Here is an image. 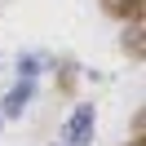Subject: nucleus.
<instances>
[{
	"mask_svg": "<svg viewBox=\"0 0 146 146\" xmlns=\"http://www.w3.org/2000/svg\"><path fill=\"white\" fill-rule=\"evenodd\" d=\"M36 98V80H18L5 98H0V119H22V111Z\"/></svg>",
	"mask_w": 146,
	"mask_h": 146,
	"instance_id": "obj_2",
	"label": "nucleus"
},
{
	"mask_svg": "<svg viewBox=\"0 0 146 146\" xmlns=\"http://www.w3.org/2000/svg\"><path fill=\"white\" fill-rule=\"evenodd\" d=\"M58 89H62V93H71V89H75V62H62V75H58Z\"/></svg>",
	"mask_w": 146,
	"mask_h": 146,
	"instance_id": "obj_6",
	"label": "nucleus"
},
{
	"mask_svg": "<svg viewBox=\"0 0 146 146\" xmlns=\"http://www.w3.org/2000/svg\"><path fill=\"white\" fill-rule=\"evenodd\" d=\"M0 124H5V119H0Z\"/></svg>",
	"mask_w": 146,
	"mask_h": 146,
	"instance_id": "obj_8",
	"label": "nucleus"
},
{
	"mask_svg": "<svg viewBox=\"0 0 146 146\" xmlns=\"http://www.w3.org/2000/svg\"><path fill=\"white\" fill-rule=\"evenodd\" d=\"M106 18H119V22H142V9L146 0H98Z\"/></svg>",
	"mask_w": 146,
	"mask_h": 146,
	"instance_id": "obj_3",
	"label": "nucleus"
},
{
	"mask_svg": "<svg viewBox=\"0 0 146 146\" xmlns=\"http://www.w3.org/2000/svg\"><path fill=\"white\" fill-rule=\"evenodd\" d=\"M119 44H124V53L133 58V62H142V58H146V27H142V22H128Z\"/></svg>",
	"mask_w": 146,
	"mask_h": 146,
	"instance_id": "obj_4",
	"label": "nucleus"
},
{
	"mask_svg": "<svg viewBox=\"0 0 146 146\" xmlns=\"http://www.w3.org/2000/svg\"><path fill=\"white\" fill-rule=\"evenodd\" d=\"M128 146H146V142H142V137H133V142H128Z\"/></svg>",
	"mask_w": 146,
	"mask_h": 146,
	"instance_id": "obj_7",
	"label": "nucleus"
},
{
	"mask_svg": "<svg viewBox=\"0 0 146 146\" xmlns=\"http://www.w3.org/2000/svg\"><path fill=\"white\" fill-rule=\"evenodd\" d=\"M18 75H22V80H36V75H40V58L36 53H22L18 58Z\"/></svg>",
	"mask_w": 146,
	"mask_h": 146,
	"instance_id": "obj_5",
	"label": "nucleus"
},
{
	"mask_svg": "<svg viewBox=\"0 0 146 146\" xmlns=\"http://www.w3.org/2000/svg\"><path fill=\"white\" fill-rule=\"evenodd\" d=\"M93 128H98V111L93 106H75L71 119L62 124V142L66 146H89L93 142Z\"/></svg>",
	"mask_w": 146,
	"mask_h": 146,
	"instance_id": "obj_1",
	"label": "nucleus"
}]
</instances>
